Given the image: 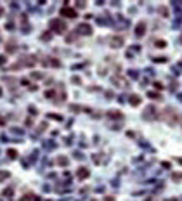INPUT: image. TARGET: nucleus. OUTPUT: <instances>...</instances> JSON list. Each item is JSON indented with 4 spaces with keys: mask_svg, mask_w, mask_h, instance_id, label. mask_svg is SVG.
Listing matches in <instances>:
<instances>
[{
    "mask_svg": "<svg viewBox=\"0 0 182 201\" xmlns=\"http://www.w3.org/2000/svg\"><path fill=\"white\" fill-rule=\"evenodd\" d=\"M161 118L167 121L168 125H172V127H175V125L181 121V116H179L177 109H175V108H172V106H168V108H165V109H163Z\"/></svg>",
    "mask_w": 182,
    "mask_h": 201,
    "instance_id": "obj_1",
    "label": "nucleus"
},
{
    "mask_svg": "<svg viewBox=\"0 0 182 201\" xmlns=\"http://www.w3.org/2000/svg\"><path fill=\"white\" fill-rule=\"evenodd\" d=\"M66 30H68V24L62 19H52L51 24H49V31H51V33L62 35V33H66Z\"/></svg>",
    "mask_w": 182,
    "mask_h": 201,
    "instance_id": "obj_2",
    "label": "nucleus"
},
{
    "mask_svg": "<svg viewBox=\"0 0 182 201\" xmlns=\"http://www.w3.org/2000/svg\"><path fill=\"white\" fill-rule=\"evenodd\" d=\"M142 118H144V120H156V118H158V109H156L153 104H149V106L144 109V113H142Z\"/></svg>",
    "mask_w": 182,
    "mask_h": 201,
    "instance_id": "obj_3",
    "label": "nucleus"
},
{
    "mask_svg": "<svg viewBox=\"0 0 182 201\" xmlns=\"http://www.w3.org/2000/svg\"><path fill=\"white\" fill-rule=\"evenodd\" d=\"M75 33H76V35H85V37H89V35H92V26L89 23H81V24L76 26V31H75Z\"/></svg>",
    "mask_w": 182,
    "mask_h": 201,
    "instance_id": "obj_4",
    "label": "nucleus"
},
{
    "mask_svg": "<svg viewBox=\"0 0 182 201\" xmlns=\"http://www.w3.org/2000/svg\"><path fill=\"white\" fill-rule=\"evenodd\" d=\"M61 16L62 18H66V19H75V18H78V14H76V10L70 7V5H66V7H62L61 9Z\"/></svg>",
    "mask_w": 182,
    "mask_h": 201,
    "instance_id": "obj_5",
    "label": "nucleus"
},
{
    "mask_svg": "<svg viewBox=\"0 0 182 201\" xmlns=\"http://www.w3.org/2000/svg\"><path fill=\"white\" fill-rule=\"evenodd\" d=\"M123 43H125V38L121 35H114V37H111V40H109V45H111L113 49H120V47H123Z\"/></svg>",
    "mask_w": 182,
    "mask_h": 201,
    "instance_id": "obj_6",
    "label": "nucleus"
},
{
    "mask_svg": "<svg viewBox=\"0 0 182 201\" xmlns=\"http://www.w3.org/2000/svg\"><path fill=\"white\" fill-rule=\"evenodd\" d=\"M19 64L21 66H35L37 64V59H35V56H24V57H21L19 61Z\"/></svg>",
    "mask_w": 182,
    "mask_h": 201,
    "instance_id": "obj_7",
    "label": "nucleus"
},
{
    "mask_svg": "<svg viewBox=\"0 0 182 201\" xmlns=\"http://www.w3.org/2000/svg\"><path fill=\"white\" fill-rule=\"evenodd\" d=\"M113 83H114L116 87H127V85H128V81L125 80L123 76H120V75H116V76H113Z\"/></svg>",
    "mask_w": 182,
    "mask_h": 201,
    "instance_id": "obj_8",
    "label": "nucleus"
},
{
    "mask_svg": "<svg viewBox=\"0 0 182 201\" xmlns=\"http://www.w3.org/2000/svg\"><path fill=\"white\" fill-rule=\"evenodd\" d=\"M108 118H111V120H123V113L118 109H111V111H108Z\"/></svg>",
    "mask_w": 182,
    "mask_h": 201,
    "instance_id": "obj_9",
    "label": "nucleus"
},
{
    "mask_svg": "<svg viewBox=\"0 0 182 201\" xmlns=\"http://www.w3.org/2000/svg\"><path fill=\"white\" fill-rule=\"evenodd\" d=\"M90 175V172H89V168H85V167H80L78 170H76V177L80 179V180H83V179H87Z\"/></svg>",
    "mask_w": 182,
    "mask_h": 201,
    "instance_id": "obj_10",
    "label": "nucleus"
},
{
    "mask_svg": "<svg viewBox=\"0 0 182 201\" xmlns=\"http://www.w3.org/2000/svg\"><path fill=\"white\" fill-rule=\"evenodd\" d=\"M144 33H146V21H141V23L135 26V35H137V37H144Z\"/></svg>",
    "mask_w": 182,
    "mask_h": 201,
    "instance_id": "obj_11",
    "label": "nucleus"
},
{
    "mask_svg": "<svg viewBox=\"0 0 182 201\" xmlns=\"http://www.w3.org/2000/svg\"><path fill=\"white\" fill-rule=\"evenodd\" d=\"M141 102H142V99H141V95H137V94H132L130 97H128V104H130V106H134V108H135V106H139Z\"/></svg>",
    "mask_w": 182,
    "mask_h": 201,
    "instance_id": "obj_12",
    "label": "nucleus"
},
{
    "mask_svg": "<svg viewBox=\"0 0 182 201\" xmlns=\"http://www.w3.org/2000/svg\"><path fill=\"white\" fill-rule=\"evenodd\" d=\"M5 50H7V52H9V54H14V52H16V50H18V45H16V42H7V43H5Z\"/></svg>",
    "mask_w": 182,
    "mask_h": 201,
    "instance_id": "obj_13",
    "label": "nucleus"
},
{
    "mask_svg": "<svg viewBox=\"0 0 182 201\" xmlns=\"http://www.w3.org/2000/svg\"><path fill=\"white\" fill-rule=\"evenodd\" d=\"M56 163H57L59 167H68V163H70V160H68L66 156H57V160H56Z\"/></svg>",
    "mask_w": 182,
    "mask_h": 201,
    "instance_id": "obj_14",
    "label": "nucleus"
},
{
    "mask_svg": "<svg viewBox=\"0 0 182 201\" xmlns=\"http://www.w3.org/2000/svg\"><path fill=\"white\" fill-rule=\"evenodd\" d=\"M12 194H14V187L10 186V187H5L4 191H2V196H5V198H12Z\"/></svg>",
    "mask_w": 182,
    "mask_h": 201,
    "instance_id": "obj_15",
    "label": "nucleus"
},
{
    "mask_svg": "<svg viewBox=\"0 0 182 201\" xmlns=\"http://www.w3.org/2000/svg\"><path fill=\"white\" fill-rule=\"evenodd\" d=\"M148 97H149V99H154V100H161V94L149 90V92H148Z\"/></svg>",
    "mask_w": 182,
    "mask_h": 201,
    "instance_id": "obj_16",
    "label": "nucleus"
},
{
    "mask_svg": "<svg viewBox=\"0 0 182 201\" xmlns=\"http://www.w3.org/2000/svg\"><path fill=\"white\" fill-rule=\"evenodd\" d=\"M9 177H10V172H7V170H0V182L7 180Z\"/></svg>",
    "mask_w": 182,
    "mask_h": 201,
    "instance_id": "obj_17",
    "label": "nucleus"
},
{
    "mask_svg": "<svg viewBox=\"0 0 182 201\" xmlns=\"http://www.w3.org/2000/svg\"><path fill=\"white\" fill-rule=\"evenodd\" d=\"M18 154H19V153H18L16 149H9V151H7V156H9V160H18Z\"/></svg>",
    "mask_w": 182,
    "mask_h": 201,
    "instance_id": "obj_18",
    "label": "nucleus"
},
{
    "mask_svg": "<svg viewBox=\"0 0 182 201\" xmlns=\"http://www.w3.org/2000/svg\"><path fill=\"white\" fill-rule=\"evenodd\" d=\"M158 12H160V14H161L163 18H167V16H168V14H170V12H168V9H167V7H165V5H161V7H158Z\"/></svg>",
    "mask_w": 182,
    "mask_h": 201,
    "instance_id": "obj_19",
    "label": "nucleus"
},
{
    "mask_svg": "<svg viewBox=\"0 0 182 201\" xmlns=\"http://www.w3.org/2000/svg\"><path fill=\"white\" fill-rule=\"evenodd\" d=\"M172 180L173 182H181L182 180V173H181V172H175V173H172Z\"/></svg>",
    "mask_w": 182,
    "mask_h": 201,
    "instance_id": "obj_20",
    "label": "nucleus"
},
{
    "mask_svg": "<svg viewBox=\"0 0 182 201\" xmlns=\"http://www.w3.org/2000/svg\"><path fill=\"white\" fill-rule=\"evenodd\" d=\"M40 38H42V40H45V42H49L52 38V33H51V31H45V33H42Z\"/></svg>",
    "mask_w": 182,
    "mask_h": 201,
    "instance_id": "obj_21",
    "label": "nucleus"
},
{
    "mask_svg": "<svg viewBox=\"0 0 182 201\" xmlns=\"http://www.w3.org/2000/svg\"><path fill=\"white\" fill-rule=\"evenodd\" d=\"M154 47L163 49V47H167V42H165V40H156V42H154Z\"/></svg>",
    "mask_w": 182,
    "mask_h": 201,
    "instance_id": "obj_22",
    "label": "nucleus"
},
{
    "mask_svg": "<svg viewBox=\"0 0 182 201\" xmlns=\"http://www.w3.org/2000/svg\"><path fill=\"white\" fill-rule=\"evenodd\" d=\"M70 109L76 113V111H83L85 108H81V106H78V104H71V106H70Z\"/></svg>",
    "mask_w": 182,
    "mask_h": 201,
    "instance_id": "obj_23",
    "label": "nucleus"
},
{
    "mask_svg": "<svg viewBox=\"0 0 182 201\" xmlns=\"http://www.w3.org/2000/svg\"><path fill=\"white\" fill-rule=\"evenodd\" d=\"M153 61H154V62H167V57H165V56H158V57H153Z\"/></svg>",
    "mask_w": 182,
    "mask_h": 201,
    "instance_id": "obj_24",
    "label": "nucleus"
},
{
    "mask_svg": "<svg viewBox=\"0 0 182 201\" xmlns=\"http://www.w3.org/2000/svg\"><path fill=\"white\" fill-rule=\"evenodd\" d=\"M31 78H35V80H40V78H43V73L35 71V73H31Z\"/></svg>",
    "mask_w": 182,
    "mask_h": 201,
    "instance_id": "obj_25",
    "label": "nucleus"
},
{
    "mask_svg": "<svg viewBox=\"0 0 182 201\" xmlns=\"http://www.w3.org/2000/svg\"><path fill=\"white\" fill-rule=\"evenodd\" d=\"M75 40H76V33H71V35L66 37V42H68V43H71V42H75Z\"/></svg>",
    "mask_w": 182,
    "mask_h": 201,
    "instance_id": "obj_26",
    "label": "nucleus"
},
{
    "mask_svg": "<svg viewBox=\"0 0 182 201\" xmlns=\"http://www.w3.org/2000/svg\"><path fill=\"white\" fill-rule=\"evenodd\" d=\"M45 97H47V99H54V97H56V90H47L45 92Z\"/></svg>",
    "mask_w": 182,
    "mask_h": 201,
    "instance_id": "obj_27",
    "label": "nucleus"
},
{
    "mask_svg": "<svg viewBox=\"0 0 182 201\" xmlns=\"http://www.w3.org/2000/svg\"><path fill=\"white\" fill-rule=\"evenodd\" d=\"M28 111H30V114H31V116H37V114H38V113H37V108H35V106H30V108H28Z\"/></svg>",
    "mask_w": 182,
    "mask_h": 201,
    "instance_id": "obj_28",
    "label": "nucleus"
},
{
    "mask_svg": "<svg viewBox=\"0 0 182 201\" xmlns=\"http://www.w3.org/2000/svg\"><path fill=\"white\" fill-rule=\"evenodd\" d=\"M128 75H130L132 78H139V73H137L135 70H130V71H128Z\"/></svg>",
    "mask_w": 182,
    "mask_h": 201,
    "instance_id": "obj_29",
    "label": "nucleus"
},
{
    "mask_svg": "<svg viewBox=\"0 0 182 201\" xmlns=\"http://www.w3.org/2000/svg\"><path fill=\"white\" fill-rule=\"evenodd\" d=\"M49 118H52V120H57V121L62 120V116H61V114H49Z\"/></svg>",
    "mask_w": 182,
    "mask_h": 201,
    "instance_id": "obj_30",
    "label": "nucleus"
},
{
    "mask_svg": "<svg viewBox=\"0 0 182 201\" xmlns=\"http://www.w3.org/2000/svg\"><path fill=\"white\" fill-rule=\"evenodd\" d=\"M49 62H51L52 66H61V61H57V59H51Z\"/></svg>",
    "mask_w": 182,
    "mask_h": 201,
    "instance_id": "obj_31",
    "label": "nucleus"
},
{
    "mask_svg": "<svg viewBox=\"0 0 182 201\" xmlns=\"http://www.w3.org/2000/svg\"><path fill=\"white\" fill-rule=\"evenodd\" d=\"M71 81H73V83H76V85H80V83H81V80L78 78V76H73V78H71Z\"/></svg>",
    "mask_w": 182,
    "mask_h": 201,
    "instance_id": "obj_32",
    "label": "nucleus"
},
{
    "mask_svg": "<svg viewBox=\"0 0 182 201\" xmlns=\"http://www.w3.org/2000/svg\"><path fill=\"white\" fill-rule=\"evenodd\" d=\"M5 62H7V57L5 56H0V66H4Z\"/></svg>",
    "mask_w": 182,
    "mask_h": 201,
    "instance_id": "obj_33",
    "label": "nucleus"
},
{
    "mask_svg": "<svg viewBox=\"0 0 182 201\" xmlns=\"http://www.w3.org/2000/svg\"><path fill=\"white\" fill-rule=\"evenodd\" d=\"M154 87H156L158 90H161V89H163V83H160V81H154Z\"/></svg>",
    "mask_w": 182,
    "mask_h": 201,
    "instance_id": "obj_34",
    "label": "nucleus"
},
{
    "mask_svg": "<svg viewBox=\"0 0 182 201\" xmlns=\"http://www.w3.org/2000/svg\"><path fill=\"white\" fill-rule=\"evenodd\" d=\"M30 125H33V120L31 118H26V127H30Z\"/></svg>",
    "mask_w": 182,
    "mask_h": 201,
    "instance_id": "obj_35",
    "label": "nucleus"
},
{
    "mask_svg": "<svg viewBox=\"0 0 182 201\" xmlns=\"http://www.w3.org/2000/svg\"><path fill=\"white\" fill-rule=\"evenodd\" d=\"M76 7H78V9H81V7H85V2H78V4H76Z\"/></svg>",
    "mask_w": 182,
    "mask_h": 201,
    "instance_id": "obj_36",
    "label": "nucleus"
},
{
    "mask_svg": "<svg viewBox=\"0 0 182 201\" xmlns=\"http://www.w3.org/2000/svg\"><path fill=\"white\" fill-rule=\"evenodd\" d=\"M21 83H23V85H30V80H26V78H23V80H21Z\"/></svg>",
    "mask_w": 182,
    "mask_h": 201,
    "instance_id": "obj_37",
    "label": "nucleus"
},
{
    "mask_svg": "<svg viewBox=\"0 0 182 201\" xmlns=\"http://www.w3.org/2000/svg\"><path fill=\"white\" fill-rule=\"evenodd\" d=\"M104 201H114V198H113V196H106V198H104Z\"/></svg>",
    "mask_w": 182,
    "mask_h": 201,
    "instance_id": "obj_38",
    "label": "nucleus"
},
{
    "mask_svg": "<svg viewBox=\"0 0 182 201\" xmlns=\"http://www.w3.org/2000/svg\"><path fill=\"white\" fill-rule=\"evenodd\" d=\"M0 125H5V118H2V116H0Z\"/></svg>",
    "mask_w": 182,
    "mask_h": 201,
    "instance_id": "obj_39",
    "label": "nucleus"
},
{
    "mask_svg": "<svg viewBox=\"0 0 182 201\" xmlns=\"http://www.w3.org/2000/svg\"><path fill=\"white\" fill-rule=\"evenodd\" d=\"M179 42H181V43H182V33H181V38H179Z\"/></svg>",
    "mask_w": 182,
    "mask_h": 201,
    "instance_id": "obj_40",
    "label": "nucleus"
},
{
    "mask_svg": "<svg viewBox=\"0 0 182 201\" xmlns=\"http://www.w3.org/2000/svg\"><path fill=\"white\" fill-rule=\"evenodd\" d=\"M0 95H2V89H0Z\"/></svg>",
    "mask_w": 182,
    "mask_h": 201,
    "instance_id": "obj_41",
    "label": "nucleus"
}]
</instances>
